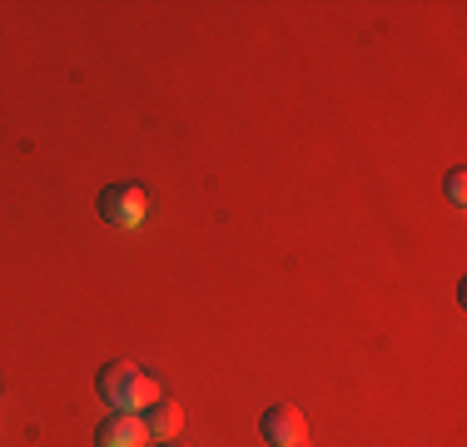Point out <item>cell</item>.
<instances>
[{"label":"cell","mask_w":467,"mask_h":447,"mask_svg":"<svg viewBox=\"0 0 467 447\" xmlns=\"http://www.w3.org/2000/svg\"><path fill=\"white\" fill-rule=\"evenodd\" d=\"M140 418H144V428H150V442H174L180 428H184V412H180L174 398H160L154 408H144Z\"/></svg>","instance_id":"5"},{"label":"cell","mask_w":467,"mask_h":447,"mask_svg":"<svg viewBox=\"0 0 467 447\" xmlns=\"http://www.w3.org/2000/svg\"><path fill=\"white\" fill-rule=\"evenodd\" d=\"M448 199L462 209V199H467V174H462V170H452V174H448Z\"/></svg>","instance_id":"6"},{"label":"cell","mask_w":467,"mask_h":447,"mask_svg":"<svg viewBox=\"0 0 467 447\" xmlns=\"http://www.w3.org/2000/svg\"><path fill=\"white\" fill-rule=\"evenodd\" d=\"M160 447H174V442H160Z\"/></svg>","instance_id":"7"},{"label":"cell","mask_w":467,"mask_h":447,"mask_svg":"<svg viewBox=\"0 0 467 447\" xmlns=\"http://www.w3.org/2000/svg\"><path fill=\"white\" fill-rule=\"evenodd\" d=\"M95 447H150V428L140 412H109L95 428Z\"/></svg>","instance_id":"4"},{"label":"cell","mask_w":467,"mask_h":447,"mask_svg":"<svg viewBox=\"0 0 467 447\" xmlns=\"http://www.w3.org/2000/svg\"><path fill=\"white\" fill-rule=\"evenodd\" d=\"M144 209H150V199H144L140 184H109L105 194H99V219L115 224V229H135V224H144Z\"/></svg>","instance_id":"2"},{"label":"cell","mask_w":467,"mask_h":447,"mask_svg":"<svg viewBox=\"0 0 467 447\" xmlns=\"http://www.w3.org/2000/svg\"><path fill=\"white\" fill-rule=\"evenodd\" d=\"M95 388L115 412H144V408H154V402L164 398L160 383H154L150 373H140V368H130V363H105L99 378H95Z\"/></svg>","instance_id":"1"},{"label":"cell","mask_w":467,"mask_h":447,"mask_svg":"<svg viewBox=\"0 0 467 447\" xmlns=\"http://www.w3.org/2000/svg\"><path fill=\"white\" fill-rule=\"evenodd\" d=\"M259 432H264V442H269V447H304L308 422H304V412H298V408L279 402V408H264Z\"/></svg>","instance_id":"3"}]
</instances>
